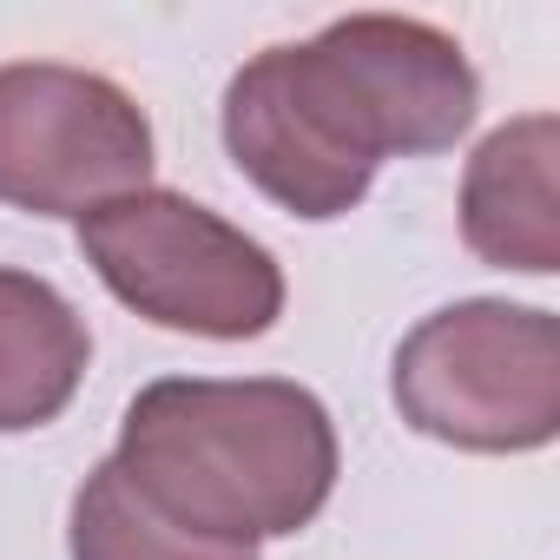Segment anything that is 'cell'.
I'll return each mask as SVG.
<instances>
[{"mask_svg":"<svg viewBox=\"0 0 560 560\" xmlns=\"http://www.w3.org/2000/svg\"><path fill=\"white\" fill-rule=\"evenodd\" d=\"M481 106L455 34L416 14H343L298 47H264L224 86L231 165L291 218L357 211L383 159L448 152Z\"/></svg>","mask_w":560,"mask_h":560,"instance_id":"6da1fadb","label":"cell"},{"mask_svg":"<svg viewBox=\"0 0 560 560\" xmlns=\"http://www.w3.org/2000/svg\"><path fill=\"white\" fill-rule=\"evenodd\" d=\"M113 462L178 527L257 547L324 514L337 422L284 376H165L126 402Z\"/></svg>","mask_w":560,"mask_h":560,"instance_id":"7a4b0ae2","label":"cell"},{"mask_svg":"<svg viewBox=\"0 0 560 560\" xmlns=\"http://www.w3.org/2000/svg\"><path fill=\"white\" fill-rule=\"evenodd\" d=\"M402 422L468 455H527L560 435V317L462 298L422 317L389 363Z\"/></svg>","mask_w":560,"mask_h":560,"instance_id":"3957f363","label":"cell"},{"mask_svg":"<svg viewBox=\"0 0 560 560\" xmlns=\"http://www.w3.org/2000/svg\"><path fill=\"white\" fill-rule=\"evenodd\" d=\"M80 257L100 284L159 330L244 343L284 317V270L277 257L218 218L211 205L145 185L80 218Z\"/></svg>","mask_w":560,"mask_h":560,"instance_id":"277c9868","label":"cell"},{"mask_svg":"<svg viewBox=\"0 0 560 560\" xmlns=\"http://www.w3.org/2000/svg\"><path fill=\"white\" fill-rule=\"evenodd\" d=\"M152 185V119L126 86L60 60L0 67V205L86 218Z\"/></svg>","mask_w":560,"mask_h":560,"instance_id":"5b68a950","label":"cell"},{"mask_svg":"<svg viewBox=\"0 0 560 560\" xmlns=\"http://www.w3.org/2000/svg\"><path fill=\"white\" fill-rule=\"evenodd\" d=\"M462 237L481 264L553 277L560 270V119L521 113L494 126L462 178Z\"/></svg>","mask_w":560,"mask_h":560,"instance_id":"8992f818","label":"cell"},{"mask_svg":"<svg viewBox=\"0 0 560 560\" xmlns=\"http://www.w3.org/2000/svg\"><path fill=\"white\" fill-rule=\"evenodd\" d=\"M86 317L34 270L0 264V435L47 429L86 383Z\"/></svg>","mask_w":560,"mask_h":560,"instance_id":"52a82bcc","label":"cell"},{"mask_svg":"<svg viewBox=\"0 0 560 560\" xmlns=\"http://www.w3.org/2000/svg\"><path fill=\"white\" fill-rule=\"evenodd\" d=\"M67 547L73 560H257V547H231L211 534L178 527L172 514H159L106 455L80 494H73V521H67Z\"/></svg>","mask_w":560,"mask_h":560,"instance_id":"ba28073f","label":"cell"}]
</instances>
